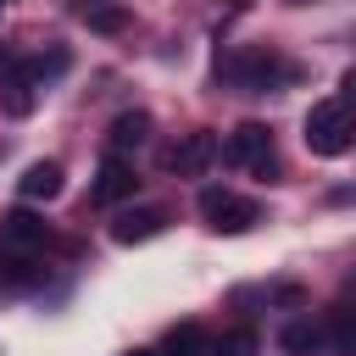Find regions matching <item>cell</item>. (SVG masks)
Returning a JSON list of instances; mask_svg holds the SVG:
<instances>
[{"instance_id":"obj_21","label":"cell","mask_w":356,"mask_h":356,"mask_svg":"<svg viewBox=\"0 0 356 356\" xmlns=\"http://www.w3.org/2000/svg\"><path fill=\"white\" fill-rule=\"evenodd\" d=\"M0 6H6V0H0Z\"/></svg>"},{"instance_id":"obj_13","label":"cell","mask_w":356,"mask_h":356,"mask_svg":"<svg viewBox=\"0 0 356 356\" xmlns=\"http://www.w3.org/2000/svg\"><path fill=\"white\" fill-rule=\"evenodd\" d=\"M161 356H211V339H206L200 323H178V328H167Z\"/></svg>"},{"instance_id":"obj_8","label":"cell","mask_w":356,"mask_h":356,"mask_svg":"<svg viewBox=\"0 0 356 356\" xmlns=\"http://www.w3.org/2000/svg\"><path fill=\"white\" fill-rule=\"evenodd\" d=\"M167 228V211L161 206H139V211H122L117 222H111V239L117 245H145V239H156Z\"/></svg>"},{"instance_id":"obj_9","label":"cell","mask_w":356,"mask_h":356,"mask_svg":"<svg viewBox=\"0 0 356 356\" xmlns=\"http://www.w3.org/2000/svg\"><path fill=\"white\" fill-rule=\"evenodd\" d=\"M150 139V117L145 111H122L111 128H106V156H122V150H139Z\"/></svg>"},{"instance_id":"obj_20","label":"cell","mask_w":356,"mask_h":356,"mask_svg":"<svg viewBox=\"0 0 356 356\" xmlns=\"http://www.w3.org/2000/svg\"><path fill=\"white\" fill-rule=\"evenodd\" d=\"M83 6H106V0H83Z\"/></svg>"},{"instance_id":"obj_4","label":"cell","mask_w":356,"mask_h":356,"mask_svg":"<svg viewBox=\"0 0 356 356\" xmlns=\"http://www.w3.org/2000/svg\"><path fill=\"white\" fill-rule=\"evenodd\" d=\"M200 217L217 228V234H245V228H256L261 222V206L256 200H245V195H234V189H200Z\"/></svg>"},{"instance_id":"obj_10","label":"cell","mask_w":356,"mask_h":356,"mask_svg":"<svg viewBox=\"0 0 356 356\" xmlns=\"http://www.w3.org/2000/svg\"><path fill=\"white\" fill-rule=\"evenodd\" d=\"M323 339H328V350H334V356H356V300H339V306L328 312Z\"/></svg>"},{"instance_id":"obj_17","label":"cell","mask_w":356,"mask_h":356,"mask_svg":"<svg viewBox=\"0 0 356 356\" xmlns=\"http://www.w3.org/2000/svg\"><path fill=\"white\" fill-rule=\"evenodd\" d=\"M6 278H11V284H33V278H39V267H33L28 256H11V261H6Z\"/></svg>"},{"instance_id":"obj_18","label":"cell","mask_w":356,"mask_h":356,"mask_svg":"<svg viewBox=\"0 0 356 356\" xmlns=\"http://www.w3.org/2000/svg\"><path fill=\"white\" fill-rule=\"evenodd\" d=\"M345 95H350V100H356V72H350V78H345Z\"/></svg>"},{"instance_id":"obj_7","label":"cell","mask_w":356,"mask_h":356,"mask_svg":"<svg viewBox=\"0 0 356 356\" xmlns=\"http://www.w3.org/2000/svg\"><path fill=\"white\" fill-rule=\"evenodd\" d=\"M139 189V178H134V161H122V156H106L100 161V172H95V184H89V200L95 206H117V200H128Z\"/></svg>"},{"instance_id":"obj_19","label":"cell","mask_w":356,"mask_h":356,"mask_svg":"<svg viewBox=\"0 0 356 356\" xmlns=\"http://www.w3.org/2000/svg\"><path fill=\"white\" fill-rule=\"evenodd\" d=\"M128 356H156V350H128Z\"/></svg>"},{"instance_id":"obj_11","label":"cell","mask_w":356,"mask_h":356,"mask_svg":"<svg viewBox=\"0 0 356 356\" xmlns=\"http://www.w3.org/2000/svg\"><path fill=\"white\" fill-rule=\"evenodd\" d=\"M22 200H56L61 195V161H33L22 178H17Z\"/></svg>"},{"instance_id":"obj_3","label":"cell","mask_w":356,"mask_h":356,"mask_svg":"<svg viewBox=\"0 0 356 356\" xmlns=\"http://www.w3.org/2000/svg\"><path fill=\"white\" fill-rule=\"evenodd\" d=\"M222 161H228V167H245V172H256V178H273V172H278L273 134H267L261 122H239V128L228 134V145H222Z\"/></svg>"},{"instance_id":"obj_6","label":"cell","mask_w":356,"mask_h":356,"mask_svg":"<svg viewBox=\"0 0 356 356\" xmlns=\"http://www.w3.org/2000/svg\"><path fill=\"white\" fill-rule=\"evenodd\" d=\"M0 245H6L11 256L44 250V245H50V222L33 217V211H6V217H0Z\"/></svg>"},{"instance_id":"obj_15","label":"cell","mask_w":356,"mask_h":356,"mask_svg":"<svg viewBox=\"0 0 356 356\" xmlns=\"http://www.w3.org/2000/svg\"><path fill=\"white\" fill-rule=\"evenodd\" d=\"M6 111L11 117H28L33 111V78L22 67H11V78H6Z\"/></svg>"},{"instance_id":"obj_16","label":"cell","mask_w":356,"mask_h":356,"mask_svg":"<svg viewBox=\"0 0 356 356\" xmlns=\"http://www.w3.org/2000/svg\"><path fill=\"white\" fill-rule=\"evenodd\" d=\"M89 11V28H100V33H122L128 28V11L122 6H83Z\"/></svg>"},{"instance_id":"obj_2","label":"cell","mask_w":356,"mask_h":356,"mask_svg":"<svg viewBox=\"0 0 356 356\" xmlns=\"http://www.w3.org/2000/svg\"><path fill=\"white\" fill-rule=\"evenodd\" d=\"M217 78H228L239 89H273L278 78H295V67L284 56H273L267 44H256V50H222L217 56Z\"/></svg>"},{"instance_id":"obj_14","label":"cell","mask_w":356,"mask_h":356,"mask_svg":"<svg viewBox=\"0 0 356 356\" xmlns=\"http://www.w3.org/2000/svg\"><path fill=\"white\" fill-rule=\"evenodd\" d=\"M256 350H261L256 328H222V334L211 339V356H256Z\"/></svg>"},{"instance_id":"obj_5","label":"cell","mask_w":356,"mask_h":356,"mask_svg":"<svg viewBox=\"0 0 356 356\" xmlns=\"http://www.w3.org/2000/svg\"><path fill=\"white\" fill-rule=\"evenodd\" d=\"M217 156H222V145H217L211 134H184V139L161 156V161H167V172H178V178H200Z\"/></svg>"},{"instance_id":"obj_1","label":"cell","mask_w":356,"mask_h":356,"mask_svg":"<svg viewBox=\"0 0 356 356\" xmlns=\"http://www.w3.org/2000/svg\"><path fill=\"white\" fill-rule=\"evenodd\" d=\"M356 145V111L350 100H317L306 111V150L312 156H345Z\"/></svg>"},{"instance_id":"obj_12","label":"cell","mask_w":356,"mask_h":356,"mask_svg":"<svg viewBox=\"0 0 356 356\" xmlns=\"http://www.w3.org/2000/svg\"><path fill=\"white\" fill-rule=\"evenodd\" d=\"M278 345H284L289 356H312V350H323L328 339H323V323H312V317H295V323L278 334Z\"/></svg>"}]
</instances>
